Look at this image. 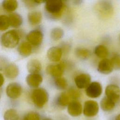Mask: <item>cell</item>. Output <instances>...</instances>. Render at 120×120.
Instances as JSON below:
<instances>
[{
	"label": "cell",
	"mask_w": 120,
	"mask_h": 120,
	"mask_svg": "<svg viewBox=\"0 0 120 120\" xmlns=\"http://www.w3.org/2000/svg\"><path fill=\"white\" fill-rule=\"evenodd\" d=\"M105 96L115 103L120 98V88L115 84H109L105 89Z\"/></svg>",
	"instance_id": "cell-9"
},
{
	"label": "cell",
	"mask_w": 120,
	"mask_h": 120,
	"mask_svg": "<svg viewBox=\"0 0 120 120\" xmlns=\"http://www.w3.org/2000/svg\"><path fill=\"white\" fill-rule=\"evenodd\" d=\"M70 98L67 92L61 93L57 97L56 103L60 107H65L68 106L69 104Z\"/></svg>",
	"instance_id": "cell-22"
},
{
	"label": "cell",
	"mask_w": 120,
	"mask_h": 120,
	"mask_svg": "<svg viewBox=\"0 0 120 120\" xmlns=\"http://www.w3.org/2000/svg\"><path fill=\"white\" fill-rule=\"evenodd\" d=\"M3 8L8 12H12L15 10L18 6V3L15 0H4L2 3Z\"/></svg>",
	"instance_id": "cell-25"
},
{
	"label": "cell",
	"mask_w": 120,
	"mask_h": 120,
	"mask_svg": "<svg viewBox=\"0 0 120 120\" xmlns=\"http://www.w3.org/2000/svg\"><path fill=\"white\" fill-rule=\"evenodd\" d=\"M3 118L4 120H18L19 116L15 109H9L5 112Z\"/></svg>",
	"instance_id": "cell-26"
},
{
	"label": "cell",
	"mask_w": 120,
	"mask_h": 120,
	"mask_svg": "<svg viewBox=\"0 0 120 120\" xmlns=\"http://www.w3.org/2000/svg\"><path fill=\"white\" fill-rule=\"evenodd\" d=\"M28 19L30 23L32 25L38 24L42 19V14L39 11L31 12L28 14Z\"/></svg>",
	"instance_id": "cell-20"
},
{
	"label": "cell",
	"mask_w": 120,
	"mask_h": 120,
	"mask_svg": "<svg viewBox=\"0 0 120 120\" xmlns=\"http://www.w3.org/2000/svg\"><path fill=\"white\" fill-rule=\"evenodd\" d=\"M10 25L13 27L17 28L21 25L22 22V16L17 13H13L8 16Z\"/></svg>",
	"instance_id": "cell-21"
},
{
	"label": "cell",
	"mask_w": 120,
	"mask_h": 120,
	"mask_svg": "<svg viewBox=\"0 0 120 120\" xmlns=\"http://www.w3.org/2000/svg\"><path fill=\"white\" fill-rule=\"evenodd\" d=\"M98 11L102 15H111L113 12L112 5L110 1L103 0L99 2L97 7Z\"/></svg>",
	"instance_id": "cell-11"
},
{
	"label": "cell",
	"mask_w": 120,
	"mask_h": 120,
	"mask_svg": "<svg viewBox=\"0 0 120 120\" xmlns=\"http://www.w3.org/2000/svg\"><path fill=\"white\" fill-rule=\"evenodd\" d=\"M31 98L35 105L38 108H41L47 102L49 95L45 89L39 88L35 89L32 91Z\"/></svg>",
	"instance_id": "cell-2"
},
{
	"label": "cell",
	"mask_w": 120,
	"mask_h": 120,
	"mask_svg": "<svg viewBox=\"0 0 120 120\" xmlns=\"http://www.w3.org/2000/svg\"><path fill=\"white\" fill-rule=\"evenodd\" d=\"M67 94L70 99L76 100L81 96L80 91L75 87H70L67 91Z\"/></svg>",
	"instance_id": "cell-30"
},
{
	"label": "cell",
	"mask_w": 120,
	"mask_h": 120,
	"mask_svg": "<svg viewBox=\"0 0 120 120\" xmlns=\"http://www.w3.org/2000/svg\"><path fill=\"white\" fill-rule=\"evenodd\" d=\"M64 4L60 0H50L45 2V10L49 18L53 20L60 18L64 10Z\"/></svg>",
	"instance_id": "cell-1"
},
{
	"label": "cell",
	"mask_w": 120,
	"mask_h": 120,
	"mask_svg": "<svg viewBox=\"0 0 120 120\" xmlns=\"http://www.w3.org/2000/svg\"><path fill=\"white\" fill-rule=\"evenodd\" d=\"M65 68V63L62 62L56 65H50L46 67V73L55 78L61 77Z\"/></svg>",
	"instance_id": "cell-6"
},
{
	"label": "cell",
	"mask_w": 120,
	"mask_h": 120,
	"mask_svg": "<svg viewBox=\"0 0 120 120\" xmlns=\"http://www.w3.org/2000/svg\"><path fill=\"white\" fill-rule=\"evenodd\" d=\"M19 40V33L15 30H11L3 34L0 41L4 46L7 48H14L18 44Z\"/></svg>",
	"instance_id": "cell-3"
},
{
	"label": "cell",
	"mask_w": 120,
	"mask_h": 120,
	"mask_svg": "<svg viewBox=\"0 0 120 120\" xmlns=\"http://www.w3.org/2000/svg\"><path fill=\"white\" fill-rule=\"evenodd\" d=\"M18 51L22 56L27 57L30 55L32 52L31 45L27 42H22L18 47Z\"/></svg>",
	"instance_id": "cell-19"
},
{
	"label": "cell",
	"mask_w": 120,
	"mask_h": 120,
	"mask_svg": "<svg viewBox=\"0 0 120 120\" xmlns=\"http://www.w3.org/2000/svg\"><path fill=\"white\" fill-rule=\"evenodd\" d=\"M113 70V68L110 60L104 59L98 63V71L103 74H109Z\"/></svg>",
	"instance_id": "cell-14"
},
{
	"label": "cell",
	"mask_w": 120,
	"mask_h": 120,
	"mask_svg": "<svg viewBox=\"0 0 120 120\" xmlns=\"http://www.w3.org/2000/svg\"><path fill=\"white\" fill-rule=\"evenodd\" d=\"M4 79L3 77V75L0 73V87H1L4 83Z\"/></svg>",
	"instance_id": "cell-36"
},
{
	"label": "cell",
	"mask_w": 120,
	"mask_h": 120,
	"mask_svg": "<svg viewBox=\"0 0 120 120\" xmlns=\"http://www.w3.org/2000/svg\"><path fill=\"white\" fill-rule=\"evenodd\" d=\"M99 111L98 103L92 100H89L85 102L83 108V114L89 117H93L96 115Z\"/></svg>",
	"instance_id": "cell-4"
},
{
	"label": "cell",
	"mask_w": 120,
	"mask_h": 120,
	"mask_svg": "<svg viewBox=\"0 0 120 120\" xmlns=\"http://www.w3.org/2000/svg\"><path fill=\"white\" fill-rule=\"evenodd\" d=\"M41 68V64L37 60H31L28 61L27 64V70L30 74L39 73Z\"/></svg>",
	"instance_id": "cell-17"
},
{
	"label": "cell",
	"mask_w": 120,
	"mask_h": 120,
	"mask_svg": "<svg viewBox=\"0 0 120 120\" xmlns=\"http://www.w3.org/2000/svg\"><path fill=\"white\" fill-rule=\"evenodd\" d=\"M62 51V52H68L69 50V49H70L69 48V45L67 44V43H64L63 44H62V45L61 47H60Z\"/></svg>",
	"instance_id": "cell-35"
},
{
	"label": "cell",
	"mask_w": 120,
	"mask_h": 120,
	"mask_svg": "<svg viewBox=\"0 0 120 120\" xmlns=\"http://www.w3.org/2000/svg\"><path fill=\"white\" fill-rule=\"evenodd\" d=\"M85 92L86 95L90 98H97L102 94V86L98 82H91L86 88Z\"/></svg>",
	"instance_id": "cell-5"
},
{
	"label": "cell",
	"mask_w": 120,
	"mask_h": 120,
	"mask_svg": "<svg viewBox=\"0 0 120 120\" xmlns=\"http://www.w3.org/2000/svg\"><path fill=\"white\" fill-rule=\"evenodd\" d=\"M64 32L63 30L58 27L52 29L51 31L50 36L51 38L54 41H58L63 37Z\"/></svg>",
	"instance_id": "cell-27"
},
{
	"label": "cell",
	"mask_w": 120,
	"mask_h": 120,
	"mask_svg": "<svg viewBox=\"0 0 120 120\" xmlns=\"http://www.w3.org/2000/svg\"><path fill=\"white\" fill-rule=\"evenodd\" d=\"M75 52L76 56L81 60L87 59L91 54V52L89 50L82 47L76 48Z\"/></svg>",
	"instance_id": "cell-24"
},
{
	"label": "cell",
	"mask_w": 120,
	"mask_h": 120,
	"mask_svg": "<svg viewBox=\"0 0 120 120\" xmlns=\"http://www.w3.org/2000/svg\"><path fill=\"white\" fill-rule=\"evenodd\" d=\"M62 53V51L60 47L52 46L48 50L47 56L50 61L57 62L61 59Z\"/></svg>",
	"instance_id": "cell-13"
},
{
	"label": "cell",
	"mask_w": 120,
	"mask_h": 120,
	"mask_svg": "<svg viewBox=\"0 0 120 120\" xmlns=\"http://www.w3.org/2000/svg\"><path fill=\"white\" fill-rule=\"evenodd\" d=\"M8 65V63L7 60L4 57H0V70H4Z\"/></svg>",
	"instance_id": "cell-34"
},
{
	"label": "cell",
	"mask_w": 120,
	"mask_h": 120,
	"mask_svg": "<svg viewBox=\"0 0 120 120\" xmlns=\"http://www.w3.org/2000/svg\"><path fill=\"white\" fill-rule=\"evenodd\" d=\"M26 38L30 45L34 46H38L42 42L43 34L39 30H34L30 31L27 35Z\"/></svg>",
	"instance_id": "cell-7"
},
{
	"label": "cell",
	"mask_w": 120,
	"mask_h": 120,
	"mask_svg": "<svg viewBox=\"0 0 120 120\" xmlns=\"http://www.w3.org/2000/svg\"><path fill=\"white\" fill-rule=\"evenodd\" d=\"M54 84L58 89L63 90L66 89L68 86V82L65 78L60 77L55 78Z\"/></svg>",
	"instance_id": "cell-28"
},
{
	"label": "cell",
	"mask_w": 120,
	"mask_h": 120,
	"mask_svg": "<svg viewBox=\"0 0 120 120\" xmlns=\"http://www.w3.org/2000/svg\"><path fill=\"white\" fill-rule=\"evenodd\" d=\"M5 75L9 79H14L19 74L18 67L15 64H8L4 69Z\"/></svg>",
	"instance_id": "cell-16"
},
{
	"label": "cell",
	"mask_w": 120,
	"mask_h": 120,
	"mask_svg": "<svg viewBox=\"0 0 120 120\" xmlns=\"http://www.w3.org/2000/svg\"><path fill=\"white\" fill-rule=\"evenodd\" d=\"M107 48L103 45H98L95 48L94 53L98 57L102 59H105L108 55Z\"/></svg>",
	"instance_id": "cell-23"
},
{
	"label": "cell",
	"mask_w": 120,
	"mask_h": 120,
	"mask_svg": "<svg viewBox=\"0 0 120 120\" xmlns=\"http://www.w3.org/2000/svg\"><path fill=\"white\" fill-rule=\"evenodd\" d=\"M90 75L86 73H82L77 75L75 78V82L76 87L79 89L86 88L91 82Z\"/></svg>",
	"instance_id": "cell-10"
},
{
	"label": "cell",
	"mask_w": 120,
	"mask_h": 120,
	"mask_svg": "<svg viewBox=\"0 0 120 120\" xmlns=\"http://www.w3.org/2000/svg\"><path fill=\"white\" fill-rule=\"evenodd\" d=\"M42 120H52L49 118H45L43 119Z\"/></svg>",
	"instance_id": "cell-38"
},
{
	"label": "cell",
	"mask_w": 120,
	"mask_h": 120,
	"mask_svg": "<svg viewBox=\"0 0 120 120\" xmlns=\"http://www.w3.org/2000/svg\"><path fill=\"white\" fill-rule=\"evenodd\" d=\"M115 120H120V113L116 116Z\"/></svg>",
	"instance_id": "cell-37"
},
{
	"label": "cell",
	"mask_w": 120,
	"mask_h": 120,
	"mask_svg": "<svg viewBox=\"0 0 120 120\" xmlns=\"http://www.w3.org/2000/svg\"><path fill=\"white\" fill-rule=\"evenodd\" d=\"M68 112L73 117H77L82 113V108L81 104L77 100L71 101L68 105Z\"/></svg>",
	"instance_id": "cell-12"
},
{
	"label": "cell",
	"mask_w": 120,
	"mask_h": 120,
	"mask_svg": "<svg viewBox=\"0 0 120 120\" xmlns=\"http://www.w3.org/2000/svg\"><path fill=\"white\" fill-rule=\"evenodd\" d=\"M115 103L106 96L104 97L100 103V107L105 112H109L112 110L115 107Z\"/></svg>",
	"instance_id": "cell-18"
},
{
	"label": "cell",
	"mask_w": 120,
	"mask_h": 120,
	"mask_svg": "<svg viewBox=\"0 0 120 120\" xmlns=\"http://www.w3.org/2000/svg\"><path fill=\"white\" fill-rule=\"evenodd\" d=\"M119 40H120V37H119Z\"/></svg>",
	"instance_id": "cell-39"
},
{
	"label": "cell",
	"mask_w": 120,
	"mask_h": 120,
	"mask_svg": "<svg viewBox=\"0 0 120 120\" xmlns=\"http://www.w3.org/2000/svg\"><path fill=\"white\" fill-rule=\"evenodd\" d=\"M22 88L21 85L17 82L9 83L6 88V94L11 99H16L21 95Z\"/></svg>",
	"instance_id": "cell-8"
},
{
	"label": "cell",
	"mask_w": 120,
	"mask_h": 120,
	"mask_svg": "<svg viewBox=\"0 0 120 120\" xmlns=\"http://www.w3.org/2000/svg\"><path fill=\"white\" fill-rule=\"evenodd\" d=\"M10 25L8 16L5 15H0V30H6Z\"/></svg>",
	"instance_id": "cell-29"
},
{
	"label": "cell",
	"mask_w": 120,
	"mask_h": 120,
	"mask_svg": "<svg viewBox=\"0 0 120 120\" xmlns=\"http://www.w3.org/2000/svg\"><path fill=\"white\" fill-rule=\"evenodd\" d=\"M42 81L43 77L39 73L30 74L26 78V81L28 85L34 88L38 87L42 83Z\"/></svg>",
	"instance_id": "cell-15"
},
{
	"label": "cell",
	"mask_w": 120,
	"mask_h": 120,
	"mask_svg": "<svg viewBox=\"0 0 120 120\" xmlns=\"http://www.w3.org/2000/svg\"><path fill=\"white\" fill-rule=\"evenodd\" d=\"M113 69L120 70V54H114L110 60Z\"/></svg>",
	"instance_id": "cell-31"
},
{
	"label": "cell",
	"mask_w": 120,
	"mask_h": 120,
	"mask_svg": "<svg viewBox=\"0 0 120 120\" xmlns=\"http://www.w3.org/2000/svg\"><path fill=\"white\" fill-rule=\"evenodd\" d=\"M40 116L37 112H30L25 115L23 120H40Z\"/></svg>",
	"instance_id": "cell-32"
},
{
	"label": "cell",
	"mask_w": 120,
	"mask_h": 120,
	"mask_svg": "<svg viewBox=\"0 0 120 120\" xmlns=\"http://www.w3.org/2000/svg\"><path fill=\"white\" fill-rule=\"evenodd\" d=\"M26 5L28 7H33L44 2V1L39 0H25L23 1Z\"/></svg>",
	"instance_id": "cell-33"
}]
</instances>
